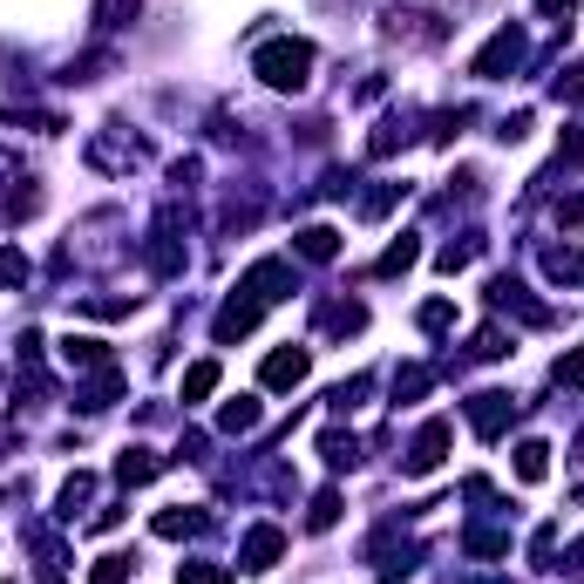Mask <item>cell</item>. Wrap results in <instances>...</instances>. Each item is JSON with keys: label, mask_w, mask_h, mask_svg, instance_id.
<instances>
[{"label": "cell", "mask_w": 584, "mask_h": 584, "mask_svg": "<svg viewBox=\"0 0 584 584\" xmlns=\"http://www.w3.org/2000/svg\"><path fill=\"white\" fill-rule=\"evenodd\" d=\"M252 68H258L265 89H306V82H313V42L279 34V42H265V48L252 55Z\"/></svg>", "instance_id": "6da1fadb"}, {"label": "cell", "mask_w": 584, "mask_h": 584, "mask_svg": "<svg viewBox=\"0 0 584 584\" xmlns=\"http://www.w3.org/2000/svg\"><path fill=\"white\" fill-rule=\"evenodd\" d=\"M143 258H150V272H157V279H177L184 272V239H177V205H164V218L150 224V245H143Z\"/></svg>", "instance_id": "7a4b0ae2"}, {"label": "cell", "mask_w": 584, "mask_h": 584, "mask_svg": "<svg viewBox=\"0 0 584 584\" xmlns=\"http://www.w3.org/2000/svg\"><path fill=\"white\" fill-rule=\"evenodd\" d=\"M524 55H530L524 27H496L489 42H483V55H476V75H483V82H503L510 68H524Z\"/></svg>", "instance_id": "3957f363"}, {"label": "cell", "mask_w": 584, "mask_h": 584, "mask_svg": "<svg viewBox=\"0 0 584 584\" xmlns=\"http://www.w3.org/2000/svg\"><path fill=\"white\" fill-rule=\"evenodd\" d=\"M510 421H517V401L503 395V387H483V395H470V428H476L483 442H496Z\"/></svg>", "instance_id": "277c9868"}, {"label": "cell", "mask_w": 584, "mask_h": 584, "mask_svg": "<svg viewBox=\"0 0 584 584\" xmlns=\"http://www.w3.org/2000/svg\"><path fill=\"white\" fill-rule=\"evenodd\" d=\"M306 367H313V354H306V346H272L265 367H258V381L272 387V395H286V387H299V381H306Z\"/></svg>", "instance_id": "5b68a950"}, {"label": "cell", "mask_w": 584, "mask_h": 584, "mask_svg": "<svg viewBox=\"0 0 584 584\" xmlns=\"http://www.w3.org/2000/svg\"><path fill=\"white\" fill-rule=\"evenodd\" d=\"M239 293H252L258 306L286 299V293H293V265H286V258H258V265L245 272V279H239Z\"/></svg>", "instance_id": "8992f818"}, {"label": "cell", "mask_w": 584, "mask_h": 584, "mask_svg": "<svg viewBox=\"0 0 584 584\" xmlns=\"http://www.w3.org/2000/svg\"><path fill=\"white\" fill-rule=\"evenodd\" d=\"M279 558H286V530H279V524H252L245 543H239V564H245V571H272Z\"/></svg>", "instance_id": "52a82bcc"}, {"label": "cell", "mask_w": 584, "mask_h": 584, "mask_svg": "<svg viewBox=\"0 0 584 584\" xmlns=\"http://www.w3.org/2000/svg\"><path fill=\"white\" fill-rule=\"evenodd\" d=\"M442 455H449V421H428L415 436V449H408V462H401V476H436Z\"/></svg>", "instance_id": "ba28073f"}, {"label": "cell", "mask_w": 584, "mask_h": 584, "mask_svg": "<svg viewBox=\"0 0 584 584\" xmlns=\"http://www.w3.org/2000/svg\"><path fill=\"white\" fill-rule=\"evenodd\" d=\"M258 313H265V306L245 293V299H224V313L211 320V333H218V346H231V340H245L252 327H258Z\"/></svg>", "instance_id": "9c48e42d"}, {"label": "cell", "mask_w": 584, "mask_h": 584, "mask_svg": "<svg viewBox=\"0 0 584 584\" xmlns=\"http://www.w3.org/2000/svg\"><path fill=\"white\" fill-rule=\"evenodd\" d=\"M62 361H68L75 374H109V367H115V354H109L102 340H89V333H68V340H62Z\"/></svg>", "instance_id": "30bf717a"}, {"label": "cell", "mask_w": 584, "mask_h": 584, "mask_svg": "<svg viewBox=\"0 0 584 584\" xmlns=\"http://www.w3.org/2000/svg\"><path fill=\"white\" fill-rule=\"evenodd\" d=\"M367 558H374V571H381V577H408V571H415V543H401L395 530H381Z\"/></svg>", "instance_id": "8fae6325"}, {"label": "cell", "mask_w": 584, "mask_h": 584, "mask_svg": "<svg viewBox=\"0 0 584 584\" xmlns=\"http://www.w3.org/2000/svg\"><path fill=\"white\" fill-rule=\"evenodd\" d=\"M157 470H164V455H157V449H143V442L115 455V483H123V489H143V483L157 476Z\"/></svg>", "instance_id": "7c38bea8"}, {"label": "cell", "mask_w": 584, "mask_h": 584, "mask_svg": "<svg viewBox=\"0 0 584 584\" xmlns=\"http://www.w3.org/2000/svg\"><path fill=\"white\" fill-rule=\"evenodd\" d=\"M543 279H551V286H577L584 279V245H551V252H543Z\"/></svg>", "instance_id": "4fadbf2b"}, {"label": "cell", "mask_w": 584, "mask_h": 584, "mask_svg": "<svg viewBox=\"0 0 584 584\" xmlns=\"http://www.w3.org/2000/svg\"><path fill=\"white\" fill-rule=\"evenodd\" d=\"M293 252L313 258V265H327V258H340V231H333V224H306L299 239H293Z\"/></svg>", "instance_id": "5bb4252c"}, {"label": "cell", "mask_w": 584, "mask_h": 584, "mask_svg": "<svg viewBox=\"0 0 584 584\" xmlns=\"http://www.w3.org/2000/svg\"><path fill=\"white\" fill-rule=\"evenodd\" d=\"M415 143V130H408V115H387V123L367 136V150H374V157H395V150H408Z\"/></svg>", "instance_id": "9a60e30c"}, {"label": "cell", "mask_w": 584, "mask_h": 584, "mask_svg": "<svg viewBox=\"0 0 584 584\" xmlns=\"http://www.w3.org/2000/svg\"><path fill=\"white\" fill-rule=\"evenodd\" d=\"M218 428H224V436H252V428H258V401H252V395L224 401V408H218Z\"/></svg>", "instance_id": "2e32d148"}, {"label": "cell", "mask_w": 584, "mask_h": 584, "mask_svg": "<svg viewBox=\"0 0 584 584\" xmlns=\"http://www.w3.org/2000/svg\"><path fill=\"white\" fill-rule=\"evenodd\" d=\"M320 455L333 462V470H354V462H361V442L346 436V428H327V436H320Z\"/></svg>", "instance_id": "e0dca14e"}, {"label": "cell", "mask_w": 584, "mask_h": 584, "mask_svg": "<svg viewBox=\"0 0 584 584\" xmlns=\"http://www.w3.org/2000/svg\"><path fill=\"white\" fill-rule=\"evenodd\" d=\"M551 476V449L543 442H517V483H543Z\"/></svg>", "instance_id": "ac0fdd59"}, {"label": "cell", "mask_w": 584, "mask_h": 584, "mask_svg": "<svg viewBox=\"0 0 584 584\" xmlns=\"http://www.w3.org/2000/svg\"><path fill=\"white\" fill-rule=\"evenodd\" d=\"M136 577V558L130 551H109V558H96V571H89V584H130Z\"/></svg>", "instance_id": "d6986e66"}, {"label": "cell", "mask_w": 584, "mask_h": 584, "mask_svg": "<svg viewBox=\"0 0 584 584\" xmlns=\"http://www.w3.org/2000/svg\"><path fill=\"white\" fill-rule=\"evenodd\" d=\"M211 395H218V361L184 367V401H211Z\"/></svg>", "instance_id": "ffe728a7"}, {"label": "cell", "mask_w": 584, "mask_h": 584, "mask_svg": "<svg viewBox=\"0 0 584 584\" xmlns=\"http://www.w3.org/2000/svg\"><path fill=\"white\" fill-rule=\"evenodd\" d=\"M415 258H421V245H415V239H408V231H401V239H395V245H387V252H381V265H374V272H381V279H395V272H408Z\"/></svg>", "instance_id": "44dd1931"}, {"label": "cell", "mask_w": 584, "mask_h": 584, "mask_svg": "<svg viewBox=\"0 0 584 584\" xmlns=\"http://www.w3.org/2000/svg\"><path fill=\"white\" fill-rule=\"evenodd\" d=\"M177 584H231V571L211 558H190V564H177Z\"/></svg>", "instance_id": "7402d4cb"}, {"label": "cell", "mask_w": 584, "mask_h": 584, "mask_svg": "<svg viewBox=\"0 0 584 584\" xmlns=\"http://www.w3.org/2000/svg\"><path fill=\"white\" fill-rule=\"evenodd\" d=\"M401 190H408V184H374L367 198H361V218H387V211L401 205Z\"/></svg>", "instance_id": "603a6c76"}, {"label": "cell", "mask_w": 584, "mask_h": 584, "mask_svg": "<svg viewBox=\"0 0 584 584\" xmlns=\"http://www.w3.org/2000/svg\"><path fill=\"white\" fill-rule=\"evenodd\" d=\"M89 496H96V476H82V470H75V476L62 483V517L75 524V510H82V503H89Z\"/></svg>", "instance_id": "cb8c5ba5"}, {"label": "cell", "mask_w": 584, "mask_h": 584, "mask_svg": "<svg viewBox=\"0 0 584 584\" xmlns=\"http://www.w3.org/2000/svg\"><path fill=\"white\" fill-rule=\"evenodd\" d=\"M198 530H205L198 510H164V517H157V537H198Z\"/></svg>", "instance_id": "d4e9b609"}, {"label": "cell", "mask_w": 584, "mask_h": 584, "mask_svg": "<svg viewBox=\"0 0 584 584\" xmlns=\"http://www.w3.org/2000/svg\"><path fill=\"white\" fill-rule=\"evenodd\" d=\"M306 524H313V530H333V524H340V489H320L313 510H306Z\"/></svg>", "instance_id": "484cf974"}, {"label": "cell", "mask_w": 584, "mask_h": 584, "mask_svg": "<svg viewBox=\"0 0 584 584\" xmlns=\"http://www.w3.org/2000/svg\"><path fill=\"white\" fill-rule=\"evenodd\" d=\"M27 252H14V245H0V286H27Z\"/></svg>", "instance_id": "4316f807"}, {"label": "cell", "mask_w": 584, "mask_h": 584, "mask_svg": "<svg viewBox=\"0 0 584 584\" xmlns=\"http://www.w3.org/2000/svg\"><path fill=\"white\" fill-rule=\"evenodd\" d=\"M130 14H136V0H96V27H102V34H115Z\"/></svg>", "instance_id": "83f0119b"}, {"label": "cell", "mask_w": 584, "mask_h": 584, "mask_svg": "<svg viewBox=\"0 0 584 584\" xmlns=\"http://www.w3.org/2000/svg\"><path fill=\"white\" fill-rule=\"evenodd\" d=\"M470 354H476V361H503V354H510V333H503V327H483Z\"/></svg>", "instance_id": "f1b7e54d"}, {"label": "cell", "mask_w": 584, "mask_h": 584, "mask_svg": "<svg viewBox=\"0 0 584 584\" xmlns=\"http://www.w3.org/2000/svg\"><path fill=\"white\" fill-rule=\"evenodd\" d=\"M428 381H436L428 367H401V374H395V401H415V395H428Z\"/></svg>", "instance_id": "f546056e"}, {"label": "cell", "mask_w": 584, "mask_h": 584, "mask_svg": "<svg viewBox=\"0 0 584 584\" xmlns=\"http://www.w3.org/2000/svg\"><path fill=\"white\" fill-rule=\"evenodd\" d=\"M367 387H374V381H367V374H354V381H340V387H333L327 401H333V408L346 415V408H361V395H367Z\"/></svg>", "instance_id": "4dcf8cb0"}, {"label": "cell", "mask_w": 584, "mask_h": 584, "mask_svg": "<svg viewBox=\"0 0 584 584\" xmlns=\"http://www.w3.org/2000/svg\"><path fill=\"white\" fill-rule=\"evenodd\" d=\"M327 327H333V333H361L367 313H361V306H327Z\"/></svg>", "instance_id": "1f68e13d"}, {"label": "cell", "mask_w": 584, "mask_h": 584, "mask_svg": "<svg viewBox=\"0 0 584 584\" xmlns=\"http://www.w3.org/2000/svg\"><path fill=\"white\" fill-rule=\"evenodd\" d=\"M558 387H584V346L558 354Z\"/></svg>", "instance_id": "d6a6232c"}, {"label": "cell", "mask_w": 584, "mask_h": 584, "mask_svg": "<svg viewBox=\"0 0 584 584\" xmlns=\"http://www.w3.org/2000/svg\"><path fill=\"white\" fill-rule=\"evenodd\" d=\"M449 320H455V306H449V299H428V306H421V333H442Z\"/></svg>", "instance_id": "836d02e7"}, {"label": "cell", "mask_w": 584, "mask_h": 584, "mask_svg": "<svg viewBox=\"0 0 584 584\" xmlns=\"http://www.w3.org/2000/svg\"><path fill=\"white\" fill-rule=\"evenodd\" d=\"M558 102H584V62L558 75Z\"/></svg>", "instance_id": "e575fe53"}, {"label": "cell", "mask_w": 584, "mask_h": 584, "mask_svg": "<svg viewBox=\"0 0 584 584\" xmlns=\"http://www.w3.org/2000/svg\"><path fill=\"white\" fill-rule=\"evenodd\" d=\"M496 136H503V143H524V136H530V115H503Z\"/></svg>", "instance_id": "d590c367"}, {"label": "cell", "mask_w": 584, "mask_h": 584, "mask_svg": "<svg viewBox=\"0 0 584 584\" xmlns=\"http://www.w3.org/2000/svg\"><path fill=\"white\" fill-rule=\"evenodd\" d=\"M470 252H476V245H449L436 265H442V272H462V265H470Z\"/></svg>", "instance_id": "8d00e7d4"}, {"label": "cell", "mask_w": 584, "mask_h": 584, "mask_svg": "<svg viewBox=\"0 0 584 584\" xmlns=\"http://www.w3.org/2000/svg\"><path fill=\"white\" fill-rule=\"evenodd\" d=\"M537 8L551 14V21H564V14H577V8H584V0H537Z\"/></svg>", "instance_id": "74e56055"}, {"label": "cell", "mask_w": 584, "mask_h": 584, "mask_svg": "<svg viewBox=\"0 0 584 584\" xmlns=\"http://www.w3.org/2000/svg\"><path fill=\"white\" fill-rule=\"evenodd\" d=\"M8 584H14V577H8Z\"/></svg>", "instance_id": "f35d334b"}]
</instances>
